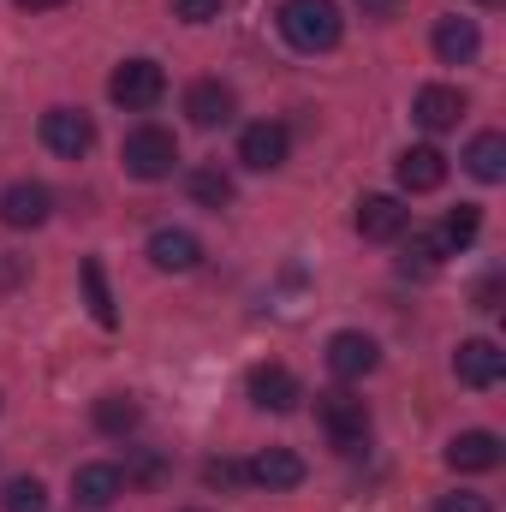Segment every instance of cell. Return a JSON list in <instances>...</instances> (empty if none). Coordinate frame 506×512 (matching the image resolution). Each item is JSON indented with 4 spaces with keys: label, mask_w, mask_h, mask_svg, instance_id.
I'll list each match as a JSON object with an SVG mask.
<instances>
[{
    "label": "cell",
    "mask_w": 506,
    "mask_h": 512,
    "mask_svg": "<svg viewBox=\"0 0 506 512\" xmlns=\"http://www.w3.org/2000/svg\"><path fill=\"white\" fill-rule=\"evenodd\" d=\"M280 36L298 48V54H328L340 48L346 36V12L334 0H286L280 6Z\"/></svg>",
    "instance_id": "6da1fadb"
},
{
    "label": "cell",
    "mask_w": 506,
    "mask_h": 512,
    "mask_svg": "<svg viewBox=\"0 0 506 512\" xmlns=\"http://www.w3.org/2000/svg\"><path fill=\"white\" fill-rule=\"evenodd\" d=\"M120 161H126L131 179H143V185H155V179H167L173 167H179V137L161 126H137L126 137V149H120Z\"/></svg>",
    "instance_id": "7a4b0ae2"
},
{
    "label": "cell",
    "mask_w": 506,
    "mask_h": 512,
    "mask_svg": "<svg viewBox=\"0 0 506 512\" xmlns=\"http://www.w3.org/2000/svg\"><path fill=\"white\" fill-rule=\"evenodd\" d=\"M316 417H322V429H328V441H334L340 453H358V447L370 441V411H364V399H352L346 387H340V393H316Z\"/></svg>",
    "instance_id": "3957f363"
},
{
    "label": "cell",
    "mask_w": 506,
    "mask_h": 512,
    "mask_svg": "<svg viewBox=\"0 0 506 512\" xmlns=\"http://www.w3.org/2000/svg\"><path fill=\"white\" fill-rule=\"evenodd\" d=\"M108 96H114V108H126V114H149V108L167 96V72H161L155 60H126V66H114Z\"/></svg>",
    "instance_id": "277c9868"
},
{
    "label": "cell",
    "mask_w": 506,
    "mask_h": 512,
    "mask_svg": "<svg viewBox=\"0 0 506 512\" xmlns=\"http://www.w3.org/2000/svg\"><path fill=\"white\" fill-rule=\"evenodd\" d=\"M42 143H48L54 155H66V161H78V155H90V143H96V120H90L84 108H48V114H42Z\"/></svg>",
    "instance_id": "5b68a950"
},
{
    "label": "cell",
    "mask_w": 506,
    "mask_h": 512,
    "mask_svg": "<svg viewBox=\"0 0 506 512\" xmlns=\"http://www.w3.org/2000/svg\"><path fill=\"white\" fill-rule=\"evenodd\" d=\"M376 364H381V346L364 328H340V334L328 340V370H334L340 382H364Z\"/></svg>",
    "instance_id": "8992f818"
},
{
    "label": "cell",
    "mask_w": 506,
    "mask_h": 512,
    "mask_svg": "<svg viewBox=\"0 0 506 512\" xmlns=\"http://www.w3.org/2000/svg\"><path fill=\"white\" fill-rule=\"evenodd\" d=\"M405 227H411V209H405L399 197H387V191L358 197V233H364L370 245H393V239H405Z\"/></svg>",
    "instance_id": "52a82bcc"
},
{
    "label": "cell",
    "mask_w": 506,
    "mask_h": 512,
    "mask_svg": "<svg viewBox=\"0 0 506 512\" xmlns=\"http://www.w3.org/2000/svg\"><path fill=\"white\" fill-rule=\"evenodd\" d=\"M120 495H126V471H120V465L96 459V465H78V471H72V501L84 512H108Z\"/></svg>",
    "instance_id": "ba28073f"
},
{
    "label": "cell",
    "mask_w": 506,
    "mask_h": 512,
    "mask_svg": "<svg viewBox=\"0 0 506 512\" xmlns=\"http://www.w3.org/2000/svg\"><path fill=\"white\" fill-rule=\"evenodd\" d=\"M48 209H54V191L42 185V179H12L6 191H0V221L6 227H42L48 221Z\"/></svg>",
    "instance_id": "9c48e42d"
},
{
    "label": "cell",
    "mask_w": 506,
    "mask_h": 512,
    "mask_svg": "<svg viewBox=\"0 0 506 512\" xmlns=\"http://www.w3.org/2000/svg\"><path fill=\"white\" fill-rule=\"evenodd\" d=\"M286 149H292V131L280 126V120H256V126L239 131V161L256 167V173H274L286 161Z\"/></svg>",
    "instance_id": "30bf717a"
},
{
    "label": "cell",
    "mask_w": 506,
    "mask_h": 512,
    "mask_svg": "<svg viewBox=\"0 0 506 512\" xmlns=\"http://www.w3.org/2000/svg\"><path fill=\"white\" fill-rule=\"evenodd\" d=\"M245 393H251L256 411H298V399H304V387H298V376L286 364H256Z\"/></svg>",
    "instance_id": "8fae6325"
},
{
    "label": "cell",
    "mask_w": 506,
    "mask_h": 512,
    "mask_svg": "<svg viewBox=\"0 0 506 512\" xmlns=\"http://www.w3.org/2000/svg\"><path fill=\"white\" fill-rule=\"evenodd\" d=\"M245 471H251L256 489H268V495H286V489H298V483L310 477V465H304L292 447H262Z\"/></svg>",
    "instance_id": "7c38bea8"
},
{
    "label": "cell",
    "mask_w": 506,
    "mask_h": 512,
    "mask_svg": "<svg viewBox=\"0 0 506 512\" xmlns=\"http://www.w3.org/2000/svg\"><path fill=\"white\" fill-rule=\"evenodd\" d=\"M149 262H155L161 274H191V268L203 262V239L185 233V227H155V233H149Z\"/></svg>",
    "instance_id": "4fadbf2b"
},
{
    "label": "cell",
    "mask_w": 506,
    "mask_h": 512,
    "mask_svg": "<svg viewBox=\"0 0 506 512\" xmlns=\"http://www.w3.org/2000/svg\"><path fill=\"white\" fill-rule=\"evenodd\" d=\"M453 376L465 387H495L506 376V352L495 340H459V352H453Z\"/></svg>",
    "instance_id": "5bb4252c"
},
{
    "label": "cell",
    "mask_w": 506,
    "mask_h": 512,
    "mask_svg": "<svg viewBox=\"0 0 506 512\" xmlns=\"http://www.w3.org/2000/svg\"><path fill=\"white\" fill-rule=\"evenodd\" d=\"M435 54H441L447 66H471V60L483 54V30H477V18H465V12L435 18Z\"/></svg>",
    "instance_id": "9a60e30c"
},
{
    "label": "cell",
    "mask_w": 506,
    "mask_h": 512,
    "mask_svg": "<svg viewBox=\"0 0 506 512\" xmlns=\"http://www.w3.org/2000/svg\"><path fill=\"white\" fill-rule=\"evenodd\" d=\"M393 173H399V185H405L411 197H423V191H441V185H447V155H441L435 143H417V149H405V155L393 161Z\"/></svg>",
    "instance_id": "2e32d148"
},
{
    "label": "cell",
    "mask_w": 506,
    "mask_h": 512,
    "mask_svg": "<svg viewBox=\"0 0 506 512\" xmlns=\"http://www.w3.org/2000/svg\"><path fill=\"white\" fill-rule=\"evenodd\" d=\"M411 120L423 131H453L465 120V96H459L453 84H423L417 102H411Z\"/></svg>",
    "instance_id": "e0dca14e"
},
{
    "label": "cell",
    "mask_w": 506,
    "mask_h": 512,
    "mask_svg": "<svg viewBox=\"0 0 506 512\" xmlns=\"http://www.w3.org/2000/svg\"><path fill=\"white\" fill-rule=\"evenodd\" d=\"M447 465L453 471H495L501 465V435L495 429H459L453 441H447Z\"/></svg>",
    "instance_id": "ac0fdd59"
},
{
    "label": "cell",
    "mask_w": 506,
    "mask_h": 512,
    "mask_svg": "<svg viewBox=\"0 0 506 512\" xmlns=\"http://www.w3.org/2000/svg\"><path fill=\"white\" fill-rule=\"evenodd\" d=\"M233 90L221 84V78H197L191 90H185V114H191V126H203V131H215V126H227L233 120Z\"/></svg>",
    "instance_id": "d6986e66"
},
{
    "label": "cell",
    "mask_w": 506,
    "mask_h": 512,
    "mask_svg": "<svg viewBox=\"0 0 506 512\" xmlns=\"http://www.w3.org/2000/svg\"><path fill=\"white\" fill-rule=\"evenodd\" d=\"M137 423H143L137 393H102V399H96V429H102V435L126 441V435H137Z\"/></svg>",
    "instance_id": "ffe728a7"
},
{
    "label": "cell",
    "mask_w": 506,
    "mask_h": 512,
    "mask_svg": "<svg viewBox=\"0 0 506 512\" xmlns=\"http://www.w3.org/2000/svg\"><path fill=\"white\" fill-rule=\"evenodd\" d=\"M465 167H471V179H483V185L506 179V137H501V131H483V137H471V149H465Z\"/></svg>",
    "instance_id": "44dd1931"
},
{
    "label": "cell",
    "mask_w": 506,
    "mask_h": 512,
    "mask_svg": "<svg viewBox=\"0 0 506 512\" xmlns=\"http://www.w3.org/2000/svg\"><path fill=\"white\" fill-rule=\"evenodd\" d=\"M453 256V245H447V233L441 227H423V233H411L405 239V274L417 268V274H429V268H441Z\"/></svg>",
    "instance_id": "7402d4cb"
},
{
    "label": "cell",
    "mask_w": 506,
    "mask_h": 512,
    "mask_svg": "<svg viewBox=\"0 0 506 512\" xmlns=\"http://www.w3.org/2000/svg\"><path fill=\"white\" fill-rule=\"evenodd\" d=\"M191 203H197V209H215V215H221V209L233 203V179H227L221 167H197V173H191Z\"/></svg>",
    "instance_id": "603a6c76"
},
{
    "label": "cell",
    "mask_w": 506,
    "mask_h": 512,
    "mask_svg": "<svg viewBox=\"0 0 506 512\" xmlns=\"http://www.w3.org/2000/svg\"><path fill=\"white\" fill-rule=\"evenodd\" d=\"M78 274H84V298H90V316H96L102 328H114V322H120V310H114V292H108V274H102V262L90 256Z\"/></svg>",
    "instance_id": "cb8c5ba5"
},
{
    "label": "cell",
    "mask_w": 506,
    "mask_h": 512,
    "mask_svg": "<svg viewBox=\"0 0 506 512\" xmlns=\"http://www.w3.org/2000/svg\"><path fill=\"white\" fill-rule=\"evenodd\" d=\"M0 512H48V489L36 477H12L0 489Z\"/></svg>",
    "instance_id": "d4e9b609"
},
{
    "label": "cell",
    "mask_w": 506,
    "mask_h": 512,
    "mask_svg": "<svg viewBox=\"0 0 506 512\" xmlns=\"http://www.w3.org/2000/svg\"><path fill=\"white\" fill-rule=\"evenodd\" d=\"M477 227H483V209H477V203H459V209L447 215V227H441V233H447V245H453V251H465V245L477 239Z\"/></svg>",
    "instance_id": "484cf974"
},
{
    "label": "cell",
    "mask_w": 506,
    "mask_h": 512,
    "mask_svg": "<svg viewBox=\"0 0 506 512\" xmlns=\"http://www.w3.org/2000/svg\"><path fill=\"white\" fill-rule=\"evenodd\" d=\"M203 483H209V489H245L251 471H245L239 459H209V465H203Z\"/></svg>",
    "instance_id": "4316f807"
},
{
    "label": "cell",
    "mask_w": 506,
    "mask_h": 512,
    "mask_svg": "<svg viewBox=\"0 0 506 512\" xmlns=\"http://www.w3.org/2000/svg\"><path fill=\"white\" fill-rule=\"evenodd\" d=\"M221 6H227V0H173V18H185V24H209V18H221Z\"/></svg>",
    "instance_id": "83f0119b"
},
{
    "label": "cell",
    "mask_w": 506,
    "mask_h": 512,
    "mask_svg": "<svg viewBox=\"0 0 506 512\" xmlns=\"http://www.w3.org/2000/svg\"><path fill=\"white\" fill-rule=\"evenodd\" d=\"M435 512H495L483 495H471V489H453V495H441L435 501Z\"/></svg>",
    "instance_id": "f1b7e54d"
},
{
    "label": "cell",
    "mask_w": 506,
    "mask_h": 512,
    "mask_svg": "<svg viewBox=\"0 0 506 512\" xmlns=\"http://www.w3.org/2000/svg\"><path fill=\"white\" fill-rule=\"evenodd\" d=\"M477 310H501V280H495V274L477 286Z\"/></svg>",
    "instance_id": "f546056e"
},
{
    "label": "cell",
    "mask_w": 506,
    "mask_h": 512,
    "mask_svg": "<svg viewBox=\"0 0 506 512\" xmlns=\"http://www.w3.org/2000/svg\"><path fill=\"white\" fill-rule=\"evenodd\" d=\"M24 12H48V6H66V0H18Z\"/></svg>",
    "instance_id": "4dcf8cb0"
},
{
    "label": "cell",
    "mask_w": 506,
    "mask_h": 512,
    "mask_svg": "<svg viewBox=\"0 0 506 512\" xmlns=\"http://www.w3.org/2000/svg\"><path fill=\"white\" fill-rule=\"evenodd\" d=\"M191 512H203V507H191Z\"/></svg>",
    "instance_id": "1f68e13d"
},
{
    "label": "cell",
    "mask_w": 506,
    "mask_h": 512,
    "mask_svg": "<svg viewBox=\"0 0 506 512\" xmlns=\"http://www.w3.org/2000/svg\"><path fill=\"white\" fill-rule=\"evenodd\" d=\"M489 6H495V0H489Z\"/></svg>",
    "instance_id": "d6a6232c"
}]
</instances>
